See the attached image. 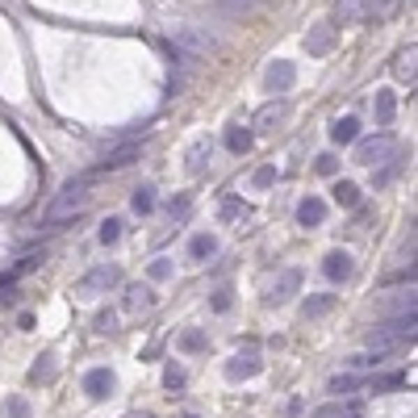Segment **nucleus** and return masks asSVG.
<instances>
[{
  "label": "nucleus",
  "instance_id": "nucleus-26",
  "mask_svg": "<svg viewBox=\"0 0 418 418\" xmlns=\"http://www.w3.org/2000/svg\"><path fill=\"white\" fill-rule=\"evenodd\" d=\"M331 394H352V389H360V377L356 373H343V377H331V385H327Z\"/></svg>",
  "mask_w": 418,
  "mask_h": 418
},
{
  "label": "nucleus",
  "instance_id": "nucleus-40",
  "mask_svg": "<svg viewBox=\"0 0 418 418\" xmlns=\"http://www.w3.org/2000/svg\"><path fill=\"white\" fill-rule=\"evenodd\" d=\"M138 301H147V289H130V301H126V306H130V310H134V306H138Z\"/></svg>",
  "mask_w": 418,
  "mask_h": 418
},
{
  "label": "nucleus",
  "instance_id": "nucleus-21",
  "mask_svg": "<svg viewBox=\"0 0 418 418\" xmlns=\"http://www.w3.org/2000/svg\"><path fill=\"white\" fill-rule=\"evenodd\" d=\"M402 163H406L402 155H389V159H385V167H381V172H373V184H377V188H385V184L402 172Z\"/></svg>",
  "mask_w": 418,
  "mask_h": 418
},
{
  "label": "nucleus",
  "instance_id": "nucleus-22",
  "mask_svg": "<svg viewBox=\"0 0 418 418\" xmlns=\"http://www.w3.org/2000/svg\"><path fill=\"white\" fill-rule=\"evenodd\" d=\"M130 209H134V214H151V209H155V188H151V184L134 188V197H130Z\"/></svg>",
  "mask_w": 418,
  "mask_h": 418
},
{
  "label": "nucleus",
  "instance_id": "nucleus-29",
  "mask_svg": "<svg viewBox=\"0 0 418 418\" xmlns=\"http://www.w3.org/2000/svg\"><path fill=\"white\" fill-rule=\"evenodd\" d=\"M385 364V352H364V356H352V368H381Z\"/></svg>",
  "mask_w": 418,
  "mask_h": 418
},
{
  "label": "nucleus",
  "instance_id": "nucleus-18",
  "mask_svg": "<svg viewBox=\"0 0 418 418\" xmlns=\"http://www.w3.org/2000/svg\"><path fill=\"white\" fill-rule=\"evenodd\" d=\"M331 306H335V293H318V297H306L301 314H306V318H322V314H327Z\"/></svg>",
  "mask_w": 418,
  "mask_h": 418
},
{
  "label": "nucleus",
  "instance_id": "nucleus-15",
  "mask_svg": "<svg viewBox=\"0 0 418 418\" xmlns=\"http://www.w3.org/2000/svg\"><path fill=\"white\" fill-rule=\"evenodd\" d=\"M331 193H335V201H339L343 209H360V188H356L352 180H339Z\"/></svg>",
  "mask_w": 418,
  "mask_h": 418
},
{
  "label": "nucleus",
  "instance_id": "nucleus-5",
  "mask_svg": "<svg viewBox=\"0 0 418 418\" xmlns=\"http://www.w3.org/2000/svg\"><path fill=\"white\" fill-rule=\"evenodd\" d=\"M293 80H297V67H293L289 59H276V63L264 71V84H268V92H289V88H293Z\"/></svg>",
  "mask_w": 418,
  "mask_h": 418
},
{
  "label": "nucleus",
  "instance_id": "nucleus-37",
  "mask_svg": "<svg viewBox=\"0 0 418 418\" xmlns=\"http://www.w3.org/2000/svg\"><path fill=\"white\" fill-rule=\"evenodd\" d=\"M318 172H322V176H335V172H339V159H335V155H318Z\"/></svg>",
  "mask_w": 418,
  "mask_h": 418
},
{
  "label": "nucleus",
  "instance_id": "nucleus-36",
  "mask_svg": "<svg viewBox=\"0 0 418 418\" xmlns=\"http://www.w3.org/2000/svg\"><path fill=\"white\" fill-rule=\"evenodd\" d=\"M205 155H209V142H197V147H193V172L205 167Z\"/></svg>",
  "mask_w": 418,
  "mask_h": 418
},
{
  "label": "nucleus",
  "instance_id": "nucleus-1",
  "mask_svg": "<svg viewBox=\"0 0 418 418\" xmlns=\"http://www.w3.org/2000/svg\"><path fill=\"white\" fill-rule=\"evenodd\" d=\"M84 205H88V180H84V176H80V180H67V184L59 188V197L42 209V226H46V230H54L59 222H67V218H71V214H80Z\"/></svg>",
  "mask_w": 418,
  "mask_h": 418
},
{
  "label": "nucleus",
  "instance_id": "nucleus-31",
  "mask_svg": "<svg viewBox=\"0 0 418 418\" xmlns=\"http://www.w3.org/2000/svg\"><path fill=\"white\" fill-rule=\"evenodd\" d=\"M184 381H188V377H184V368H180V364H167L163 385H167V389H184Z\"/></svg>",
  "mask_w": 418,
  "mask_h": 418
},
{
  "label": "nucleus",
  "instance_id": "nucleus-2",
  "mask_svg": "<svg viewBox=\"0 0 418 418\" xmlns=\"http://www.w3.org/2000/svg\"><path fill=\"white\" fill-rule=\"evenodd\" d=\"M415 314H398L394 322H381L377 331H368V348L373 352H389V348H402V343H415Z\"/></svg>",
  "mask_w": 418,
  "mask_h": 418
},
{
  "label": "nucleus",
  "instance_id": "nucleus-23",
  "mask_svg": "<svg viewBox=\"0 0 418 418\" xmlns=\"http://www.w3.org/2000/svg\"><path fill=\"white\" fill-rule=\"evenodd\" d=\"M310 418H360L356 406H343V402H327V406H318Z\"/></svg>",
  "mask_w": 418,
  "mask_h": 418
},
{
  "label": "nucleus",
  "instance_id": "nucleus-35",
  "mask_svg": "<svg viewBox=\"0 0 418 418\" xmlns=\"http://www.w3.org/2000/svg\"><path fill=\"white\" fill-rule=\"evenodd\" d=\"M226 310H230V289L222 285V289L214 293V314H226Z\"/></svg>",
  "mask_w": 418,
  "mask_h": 418
},
{
  "label": "nucleus",
  "instance_id": "nucleus-25",
  "mask_svg": "<svg viewBox=\"0 0 418 418\" xmlns=\"http://www.w3.org/2000/svg\"><path fill=\"white\" fill-rule=\"evenodd\" d=\"M402 381H406L402 373H385V377H373L368 389H373V394H389V389H402Z\"/></svg>",
  "mask_w": 418,
  "mask_h": 418
},
{
  "label": "nucleus",
  "instance_id": "nucleus-30",
  "mask_svg": "<svg viewBox=\"0 0 418 418\" xmlns=\"http://www.w3.org/2000/svg\"><path fill=\"white\" fill-rule=\"evenodd\" d=\"M360 4H364V0H339V4H335L339 21H343V25H348V21H356V17H360Z\"/></svg>",
  "mask_w": 418,
  "mask_h": 418
},
{
  "label": "nucleus",
  "instance_id": "nucleus-13",
  "mask_svg": "<svg viewBox=\"0 0 418 418\" xmlns=\"http://www.w3.org/2000/svg\"><path fill=\"white\" fill-rule=\"evenodd\" d=\"M331 42H335V25H314V29H310V38H306L310 54H327V50H331Z\"/></svg>",
  "mask_w": 418,
  "mask_h": 418
},
{
  "label": "nucleus",
  "instance_id": "nucleus-7",
  "mask_svg": "<svg viewBox=\"0 0 418 418\" xmlns=\"http://www.w3.org/2000/svg\"><path fill=\"white\" fill-rule=\"evenodd\" d=\"M113 385H117V381H113V373H109V368H88V373H84V394H88V398H96V402H100V398H109V394H113Z\"/></svg>",
  "mask_w": 418,
  "mask_h": 418
},
{
  "label": "nucleus",
  "instance_id": "nucleus-24",
  "mask_svg": "<svg viewBox=\"0 0 418 418\" xmlns=\"http://www.w3.org/2000/svg\"><path fill=\"white\" fill-rule=\"evenodd\" d=\"M96 239H100L105 247H113V243L121 239V218H105V222H100V230H96Z\"/></svg>",
  "mask_w": 418,
  "mask_h": 418
},
{
  "label": "nucleus",
  "instance_id": "nucleus-4",
  "mask_svg": "<svg viewBox=\"0 0 418 418\" xmlns=\"http://www.w3.org/2000/svg\"><path fill=\"white\" fill-rule=\"evenodd\" d=\"M121 281V272L113 268V264H105V268H92L88 276H80V285H75V293L80 297H96V293H105V289H113Z\"/></svg>",
  "mask_w": 418,
  "mask_h": 418
},
{
  "label": "nucleus",
  "instance_id": "nucleus-38",
  "mask_svg": "<svg viewBox=\"0 0 418 418\" xmlns=\"http://www.w3.org/2000/svg\"><path fill=\"white\" fill-rule=\"evenodd\" d=\"M272 180H276V167H272V163H268V167H260V172H255V184H260V188H268V184H272Z\"/></svg>",
  "mask_w": 418,
  "mask_h": 418
},
{
  "label": "nucleus",
  "instance_id": "nucleus-8",
  "mask_svg": "<svg viewBox=\"0 0 418 418\" xmlns=\"http://www.w3.org/2000/svg\"><path fill=\"white\" fill-rule=\"evenodd\" d=\"M297 289H301V272H297V268L281 272V281H276V285H272V293H268V306H285Z\"/></svg>",
  "mask_w": 418,
  "mask_h": 418
},
{
  "label": "nucleus",
  "instance_id": "nucleus-16",
  "mask_svg": "<svg viewBox=\"0 0 418 418\" xmlns=\"http://www.w3.org/2000/svg\"><path fill=\"white\" fill-rule=\"evenodd\" d=\"M226 147H230L234 155H247V151H251V130H243V126H230V130H226Z\"/></svg>",
  "mask_w": 418,
  "mask_h": 418
},
{
  "label": "nucleus",
  "instance_id": "nucleus-41",
  "mask_svg": "<svg viewBox=\"0 0 418 418\" xmlns=\"http://www.w3.org/2000/svg\"><path fill=\"white\" fill-rule=\"evenodd\" d=\"M184 418H197V415H184Z\"/></svg>",
  "mask_w": 418,
  "mask_h": 418
},
{
  "label": "nucleus",
  "instance_id": "nucleus-6",
  "mask_svg": "<svg viewBox=\"0 0 418 418\" xmlns=\"http://www.w3.org/2000/svg\"><path fill=\"white\" fill-rule=\"evenodd\" d=\"M142 155V147L138 142H126V147H117V151H109L100 163H96V172H121V167H130L134 159Z\"/></svg>",
  "mask_w": 418,
  "mask_h": 418
},
{
  "label": "nucleus",
  "instance_id": "nucleus-33",
  "mask_svg": "<svg viewBox=\"0 0 418 418\" xmlns=\"http://www.w3.org/2000/svg\"><path fill=\"white\" fill-rule=\"evenodd\" d=\"M38 264H42V255H38V251H29V255H25V260H21V264H17V268H13V272H8V276H13V281H17V276H21V272H29V268H38Z\"/></svg>",
  "mask_w": 418,
  "mask_h": 418
},
{
  "label": "nucleus",
  "instance_id": "nucleus-20",
  "mask_svg": "<svg viewBox=\"0 0 418 418\" xmlns=\"http://www.w3.org/2000/svg\"><path fill=\"white\" fill-rule=\"evenodd\" d=\"M281 117H285V105H281V100H272V105H264V109L255 113V126H260V130H272Z\"/></svg>",
  "mask_w": 418,
  "mask_h": 418
},
{
  "label": "nucleus",
  "instance_id": "nucleus-3",
  "mask_svg": "<svg viewBox=\"0 0 418 418\" xmlns=\"http://www.w3.org/2000/svg\"><path fill=\"white\" fill-rule=\"evenodd\" d=\"M389 155H398L394 134H373V138H360V142H356V163H364V167H377V163H385Z\"/></svg>",
  "mask_w": 418,
  "mask_h": 418
},
{
  "label": "nucleus",
  "instance_id": "nucleus-34",
  "mask_svg": "<svg viewBox=\"0 0 418 418\" xmlns=\"http://www.w3.org/2000/svg\"><path fill=\"white\" fill-rule=\"evenodd\" d=\"M172 276V260H155L151 264V281H167Z\"/></svg>",
  "mask_w": 418,
  "mask_h": 418
},
{
  "label": "nucleus",
  "instance_id": "nucleus-17",
  "mask_svg": "<svg viewBox=\"0 0 418 418\" xmlns=\"http://www.w3.org/2000/svg\"><path fill=\"white\" fill-rule=\"evenodd\" d=\"M214 251H218V239H214V234H193L188 260H205V255H214Z\"/></svg>",
  "mask_w": 418,
  "mask_h": 418
},
{
  "label": "nucleus",
  "instance_id": "nucleus-12",
  "mask_svg": "<svg viewBox=\"0 0 418 418\" xmlns=\"http://www.w3.org/2000/svg\"><path fill=\"white\" fill-rule=\"evenodd\" d=\"M360 138V121L356 117H339L335 126H331V142H339V147H352Z\"/></svg>",
  "mask_w": 418,
  "mask_h": 418
},
{
  "label": "nucleus",
  "instance_id": "nucleus-9",
  "mask_svg": "<svg viewBox=\"0 0 418 418\" xmlns=\"http://www.w3.org/2000/svg\"><path fill=\"white\" fill-rule=\"evenodd\" d=\"M352 268H356V264H352V255H348V251H331V255L322 260V276H327V281H335V285H339V281H348V276H352Z\"/></svg>",
  "mask_w": 418,
  "mask_h": 418
},
{
  "label": "nucleus",
  "instance_id": "nucleus-28",
  "mask_svg": "<svg viewBox=\"0 0 418 418\" xmlns=\"http://www.w3.org/2000/svg\"><path fill=\"white\" fill-rule=\"evenodd\" d=\"M205 348V331H184L180 335V352H201Z\"/></svg>",
  "mask_w": 418,
  "mask_h": 418
},
{
  "label": "nucleus",
  "instance_id": "nucleus-14",
  "mask_svg": "<svg viewBox=\"0 0 418 418\" xmlns=\"http://www.w3.org/2000/svg\"><path fill=\"white\" fill-rule=\"evenodd\" d=\"M394 109H398L394 92H377V100H373V117H377V126H389V121H394Z\"/></svg>",
  "mask_w": 418,
  "mask_h": 418
},
{
  "label": "nucleus",
  "instance_id": "nucleus-11",
  "mask_svg": "<svg viewBox=\"0 0 418 418\" xmlns=\"http://www.w3.org/2000/svg\"><path fill=\"white\" fill-rule=\"evenodd\" d=\"M260 368H264V364H260V356H255V352H247V356H234V360L226 364V377H230V381H247V377H255Z\"/></svg>",
  "mask_w": 418,
  "mask_h": 418
},
{
  "label": "nucleus",
  "instance_id": "nucleus-32",
  "mask_svg": "<svg viewBox=\"0 0 418 418\" xmlns=\"http://www.w3.org/2000/svg\"><path fill=\"white\" fill-rule=\"evenodd\" d=\"M188 205H193V201H188V193H180V197H172L167 214H172V218H184V214H188Z\"/></svg>",
  "mask_w": 418,
  "mask_h": 418
},
{
  "label": "nucleus",
  "instance_id": "nucleus-19",
  "mask_svg": "<svg viewBox=\"0 0 418 418\" xmlns=\"http://www.w3.org/2000/svg\"><path fill=\"white\" fill-rule=\"evenodd\" d=\"M398 8H402V0H368V13H364V17H368V21H389Z\"/></svg>",
  "mask_w": 418,
  "mask_h": 418
},
{
  "label": "nucleus",
  "instance_id": "nucleus-27",
  "mask_svg": "<svg viewBox=\"0 0 418 418\" xmlns=\"http://www.w3.org/2000/svg\"><path fill=\"white\" fill-rule=\"evenodd\" d=\"M234 218H247V205L239 197H226L222 201V222H234Z\"/></svg>",
  "mask_w": 418,
  "mask_h": 418
},
{
  "label": "nucleus",
  "instance_id": "nucleus-39",
  "mask_svg": "<svg viewBox=\"0 0 418 418\" xmlns=\"http://www.w3.org/2000/svg\"><path fill=\"white\" fill-rule=\"evenodd\" d=\"M8 415H13V418H29V406H25L21 398H13V402H8Z\"/></svg>",
  "mask_w": 418,
  "mask_h": 418
},
{
  "label": "nucleus",
  "instance_id": "nucleus-10",
  "mask_svg": "<svg viewBox=\"0 0 418 418\" xmlns=\"http://www.w3.org/2000/svg\"><path fill=\"white\" fill-rule=\"evenodd\" d=\"M297 222H301V226H322V222H327V201H322V197H306V201L297 205Z\"/></svg>",
  "mask_w": 418,
  "mask_h": 418
}]
</instances>
